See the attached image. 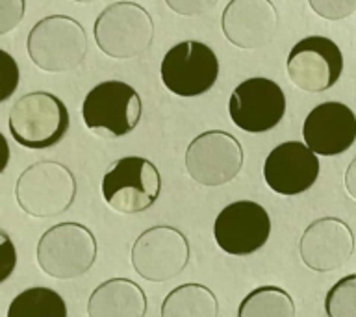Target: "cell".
I'll return each mask as SVG.
<instances>
[{
  "label": "cell",
  "instance_id": "obj_1",
  "mask_svg": "<svg viewBox=\"0 0 356 317\" xmlns=\"http://www.w3.org/2000/svg\"><path fill=\"white\" fill-rule=\"evenodd\" d=\"M71 117L65 102L49 91L22 95L11 106L8 127L11 138L24 149H52L65 138Z\"/></svg>",
  "mask_w": 356,
  "mask_h": 317
},
{
  "label": "cell",
  "instance_id": "obj_2",
  "mask_svg": "<svg viewBox=\"0 0 356 317\" xmlns=\"http://www.w3.org/2000/svg\"><path fill=\"white\" fill-rule=\"evenodd\" d=\"M95 43L113 60L145 54L154 41V21L141 4L119 0L100 11L93 24Z\"/></svg>",
  "mask_w": 356,
  "mask_h": 317
},
{
  "label": "cell",
  "instance_id": "obj_3",
  "mask_svg": "<svg viewBox=\"0 0 356 317\" xmlns=\"http://www.w3.org/2000/svg\"><path fill=\"white\" fill-rule=\"evenodd\" d=\"M26 50L41 71H74L88 56V33L72 17L49 15L33 24L26 38Z\"/></svg>",
  "mask_w": 356,
  "mask_h": 317
},
{
  "label": "cell",
  "instance_id": "obj_4",
  "mask_svg": "<svg viewBox=\"0 0 356 317\" xmlns=\"http://www.w3.org/2000/svg\"><path fill=\"white\" fill-rule=\"evenodd\" d=\"M76 199V178L60 161H38L17 178L15 200L26 216L47 219L65 213Z\"/></svg>",
  "mask_w": 356,
  "mask_h": 317
},
{
  "label": "cell",
  "instance_id": "obj_5",
  "mask_svg": "<svg viewBox=\"0 0 356 317\" xmlns=\"http://www.w3.org/2000/svg\"><path fill=\"white\" fill-rule=\"evenodd\" d=\"M97 238L86 225L60 222L39 238V269L58 280H72L86 275L97 260Z\"/></svg>",
  "mask_w": 356,
  "mask_h": 317
},
{
  "label": "cell",
  "instance_id": "obj_6",
  "mask_svg": "<svg viewBox=\"0 0 356 317\" xmlns=\"http://www.w3.org/2000/svg\"><path fill=\"white\" fill-rule=\"evenodd\" d=\"M143 102L136 89L121 80H106L89 89L82 102L88 130L100 138H122L138 127Z\"/></svg>",
  "mask_w": 356,
  "mask_h": 317
},
{
  "label": "cell",
  "instance_id": "obj_7",
  "mask_svg": "<svg viewBox=\"0 0 356 317\" xmlns=\"http://www.w3.org/2000/svg\"><path fill=\"white\" fill-rule=\"evenodd\" d=\"M100 189L111 210L124 216H136L152 208L160 197V171L147 158L124 156L108 169Z\"/></svg>",
  "mask_w": 356,
  "mask_h": 317
},
{
  "label": "cell",
  "instance_id": "obj_8",
  "mask_svg": "<svg viewBox=\"0 0 356 317\" xmlns=\"http://www.w3.org/2000/svg\"><path fill=\"white\" fill-rule=\"evenodd\" d=\"M191 258L188 238L169 225L150 227L139 234L130 250L134 271L147 282H167L182 275Z\"/></svg>",
  "mask_w": 356,
  "mask_h": 317
},
{
  "label": "cell",
  "instance_id": "obj_9",
  "mask_svg": "<svg viewBox=\"0 0 356 317\" xmlns=\"http://www.w3.org/2000/svg\"><path fill=\"white\" fill-rule=\"evenodd\" d=\"M161 82L172 95L191 99L208 93L219 78V60L208 44L182 41L167 50L160 65Z\"/></svg>",
  "mask_w": 356,
  "mask_h": 317
},
{
  "label": "cell",
  "instance_id": "obj_10",
  "mask_svg": "<svg viewBox=\"0 0 356 317\" xmlns=\"http://www.w3.org/2000/svg\"><path fill=\"white\" fill-rule=\"evenodd\" d=\"M243 167V147L225 130L199 133L186 150V171L206 188L232 182Z\"/></svg>",
  "mask_w": 356,
  "mask_h": 317
},
{
  "label": "cell",
  "instance_id": "obj_11",
  "mask_svg": "<svg viewBox=\"0 0 356 317\" xmlns=\"http://www.w3.org/2000/svg\"><path fill=\"white\" fill-rule=\"evenodd\" d=\"M286 71L295 88L323 93L338 83L343 72V54L332 39L308 35L289 50Z\"/></svg>",
  "mask_w": 356,
  "mask_h": 317
},
{
  "label": "cell",
  "instance_id": "obj_12",
  "mask_svg": "<svg viewBox=\"0 0 356 317\" xmlns=\"http://www.w3.org/2000/svg\"><path fill=\"white\" fill-rule=\"evenodd\" d=\"M228 113L234 124L243 132H269L286 115V95L275 80L249 78L238 83L230 95Z\"/></svg>",
  "mask_w": 356,
  "mask_h": 317
},
{
  "label": "cell",
  "instance_id": "obj_13",
  "mask_svg": "<svg viewBox=\"0 0 356 317\" xmlns=\"http://www.w3.org/2000/svg\"><path fill=\"white\" fill-rule=\"evenodd\" d=\"M271 236V217L254 200H236L225 206L213 222L219 249L232 256H249L260 250Z\"/></svg>",
  "mask_w": 356,
  "mask_h": 317
},
{
  "label": "cell",
  "instance_id": "obj_14",
  "mask_svg": "<svg viewBox=\"0 0 356 317\" xmlns=\"http://www.w3.org/2000/svg\"><path fill=\"white\" fill-rule=\"evenodd\" d=\"M355 252V234L343 219L321 217L300 236L299 254L308 269L330 273L343 267Z\"/></svg>",
  "mask_w": 356,
  "mask_h": 317
},
{
  "label": "cell",
  "instance_id": "obj_15",
  "mask_svg": "<svg viewBox=\"0 0 356 317\" xmlns=\"http://www.w3.org/2000/svg\"><path fill=\"white\" fill-rule=\"evenodd\" d=\"M319 178V158L306 143L284 141L267 154L264 161V180L284 197L308 191Z\"/></svg>",
  "mask_w": 356,
  "mask_h": 317
},
{
  "label": "cell",
  "instance_id": "obj_16",
  "mask_svg": "<svg viewBox=\"0 0 356 317\" xmlns=\"http://www.w3.org/2000/svg\"><path fill=\"white\" fill-rule=\"evenodd\" d=\"M278 26L271 0H230L221 15L222 35L238 49L254 50L271 43Z\"/></svg>",
  "mask_w": 356,
  "mask_h": 317
},
{
  "label": "cell",
  "instance_id": "obj_17",
  "mask_svg": "<svg viewBox=\"0 0 356 317\" xmlns=\"http://www.w3.org/2000/svg\"><path fill=\"white\" fill-rule=\"evenodd\" d=\"M302 138L317 156L343 154L356 141V115L347 104L328 100L306 115Z\"/></svg>",
  "mask_w": 356,
  "mask_h": 317
},
{
  "label": "cell",
  "instance_id": "obj_18",
  "mask_svg": "<svg viewBox=\"0 0 356 317\" xmlns=\"http://www.w3.org/2000/svg\"><path fill=\"white\" fill-rule=\"evenodd\" d=\"M147 295L130 278H110L89 295L88 317H145Z\"/></svg>",
  "mask_w": 356,
  "mask_h": 317
},
{
  "label": "cell",
  "instance_id": "obj_19",
  "mask_svg": "<svg viewBox=\"0 0 356 317\" xmlns=\"http://www.w3.org/2000/svg\"><path fill=\"white\" fill-rule=\"evenodd\" d=\"M161 317H217L219 302L204 284L189 282L171 289L161 302Z\"/></svg>",
  "mask_w": 356,
  "mask_h": 317
},
{
  "label": "cell",
  "instance_id": "obj_20",
  "mask_svg": "<svg viewBox=\"0 0 356 317\" xmlns=\"http://www.w3.org/2000/svg\"><path fill=\"white\" fill-rule=\"evenodd\" d=\"M238 317H297V308L286 289L260 286L241 300Z\"/></svg>",
  "mask_w": 356,
  "mask_h": 317
},
{
  "label": "cell",
  "instance_id": "obj_21",
  "mask_svg": "<svg viewBox=\"0 0 356 317\" xmlns=\"http://www.w3.org/2000/svg\"><path fill=\"white\" fill-rule=\"evenodd\" d=\"M6 317H67V304L58 291L35 286L11 300Z\"/></svg>",
  "mask_w": 356,
  "mask_h": 317
},
{
  "label": "cell",
  "instance_id": "obj_22",
  "mask_svg": "<svg viewBox=\"0 0 356 317\" xmlns=\"http://www.w3.org/2000/svg\"><path fill=\"white\" fill-rule=\"evenodd\" d=\"M325 311L327 317H356V273L347 275L328 289Z\"/></svg>",
  "mask_w": 356,
  "mask_h": 317
},
{
  "label": "cell",
  "instance_id": "obj_23",
  "mask_svg": "<svg viewBox=\"0 0 356 317\" xmlns=\"http://www.w3.org/2000/svg\"><path fill=\"white\" fill-rule=\"evenodd\" d=\"M308 4L327 21H341L356 11V0H308Z\"/></svg>",
  "mask_w": 356,
  "mask_h": 317
},
{
  "label": "cell",
  "instance_id": "obj_24",
  "mask_svg": "<svg viewBox=\"0 0 356 317\" xmlns=\"http://www.w3.org/2000/svg\"><path fill=\"white\" fill-rule=\"evenodd\" d=\"M26 10V0H0V35L19 26Z\"/></svg>",
  "mask_w": 356,
  "mask_h": 317
},
{
  "label": "cell",
  "instance_id": "obj_25",
  "mask_svg": "<svg viewBox=\"0 0 356 317\" xmlns=\"http://www.w3.org/2000/svg\"><path fill=\"white\" fill-rule=\"evenodd\" d=\"M0 58H2V80H0L2 93H0V102H6L19 86V65L6 50L0 52Z\"/></svg>",
  "mask_w": 356,
  "mask_h": 317
},
{
  "label": "cell",
  "instance_id": "obj_26",
  "mask_svg": "<svg viewBox=\"0 0 356 317\" xmlns=\"http://www.w3.org/2000/svg\"><path fill=\"white\" fill-rule=\"evenodd\" d=\"M167 8L182 17L204 15L217 6L219 0H163Z\"/></svg>",
  "mask_w": 356,
  "mask_h": 317
},
{
  "label": "cell",
  "instance_id": "obj_27",
  "mask_svg": "<svg viewBox=\"0 0 356 317\" xmlns=\"http://www.w3.org/2000/svg\"><path fill=\"white\" fill-rule=\"evenodd\" d=\"M0 239H2V243H0V256H2V260H0V267H2L0 282H6L17 266V252L13 243H11L10 236L4 230L0 232Z\"/></svg>",
  "mask_w": 356,
  "mask_h": 317
},
{
  "label": "cell",
  "instance_id": "obj_28",
  "mask_svg": "<svg viewBox=\"0 0 356 317\" xmlns=\"http://www.w3.org/2000/svg\"><path fill=\"white\" fill-rule=\"evenodd\" d=\"M345 189H347V193L353 200H356V156L353 158V161L347 167V171H345V178H343Z\"/></svg>",
  "mask_w": 356,
  "mask_h": 317
},
{
  "label": "cell",
  "instance_id": "obj_29",
  "mask_svg": "<svg viewBox=\"0 0 356 317\" xmlns=\"http://www.w3.org/2000/svg\"><path fill=\"white\" fill-rule=\"evenodd\" d=\"M71 2H78V4H89V2H99V0H71Z\"/></svg>",
  "mask_w": 356,
  "mask_h": 317
}]
</instances>
